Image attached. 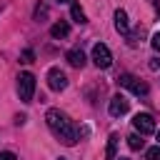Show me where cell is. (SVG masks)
I'll return each mask as SVG.
<instances>
[{
  "instance_id": "cell-1",
  "label": "cell",
  "mask_w": 160,
  "mask_h": 160,
  "mask_svg": "<svg viewBox=\"0 0 160 160\" xmlns=\"http://www.w3.org/2000/svg\"><path fill=\"white\" fill-rule=\"evenodd\" d=\"M45 122H48L50 132H52L62 145H75V142H78V130H75V125L68 120L65 112H60V110L52 108V110L45 112Z\"/></svg>"
},
{
  "instance_id": "cell-12",
  "label": "cell",
  "mask_w": 160,
  "mask_h": 160,
  "mask_svg": "<svg viewBox=\"0 0 160 160\" xmlns=\"http://www.w3.org/2000/svg\"><path fill=\"white\" fill-rule=\"evenodd\" d=\"M115 150H118V135L112 132V135L108 138V152H105V158H108V160H115V158H118Z\"/></svg>"
},
{
  "instance_id": "cell-8",
  "label": "cell",
  "mask_w": 160,
  "mask_h": 160,
  "mask_svg": "<svg viewBox=\"0 0 160 160\" xmlns=\"http://www.w3.org/2000/svg\"><path fill=\"white\" fill-rule=\"evenodd\" d=\"M115 28H118V32H122V35L130 32V20H128V12H125V10H115Z\"/></svg>"
},
{
  "instance_id": "cell-16",
  "label": "cell",
  "mask_w": 160,
  "mask_h": 160,
  "mask_svg": "<svg viewBox=\"0 0 160 160\" xmlns=\"http://www.w3.org/2000/svg\"><path fill=\"white\" fill-rule=\"evenodd\" d=\"M32 58H35L32 50H22V62H32Z\"/></svg>"
},
{
  "instance_id": "cell-5",
  "label": "cell",
  "mask_w": 160,
  "mask_h": 160,
  "mask_svg": "<svg viewBox=\"0 0 160 160\" xmlns=\"http://www.w3.org/2000/svg\"><path fill=\"white\" fill-rule=\"evenodd\" d=\"M132 128H135L140 135H150V132H155V120H152L150 112H138V115L132 118Z\"/></svg>"
},
{
  "instance_id": "cell-21",
  "label": "cell",
  "mask_w": 160,
  "mask_h": 160,
  "mask_svg": "<svg viewBox=\"0 0 160 160\" xmlns=\"http://www.w3.org/2000/svg\"><path fill=\"white\" fill-rule=\"evenodd\" d=\"M58 160H68V158H58Z\"/></svg>"
},
{
  "instance_id": "cell-17",
  "label": "cell",
  "mask_w": 160,
  "mask_h": 160,
  "mask_svg": "<svg viewBox=\"0 0 160 160\" xmlns=\"http://www.w3.org/2000/svg\"><path fill=\"white\" fill-rule=\"evenodd\" d=\"M0 160H15V152L5 150V152H0Z\"/></svg>"
},
{
  "instance_id": "cell-9",
  "label": "cell",
  "mask_w": 160,
  "mask_h": 160,
  "mask_svg": "<svg viewBox=\"0 0 160 160\" xmlns=\"http://www.w3.org/2000/svg\"><path fill=\"white\" fill-rule=\"evenodd\" d=\"M68 62L72 65V68H82L85 65V52L80 50V48H72V50H68Z\"/></svg>"
},
{
  "instance_id": "cell-6",
  "label": "cell",
  "mask_w": 160,
  "mask_h": 160,
  "mask_svg": "<svg viewBox=\"0 0 160 160\" xmlns=\"http://www.w3.org/2000/svg\"><path fill=\"white\" fill-rule=\"evenodd\" d=\"M48 88L55 90V92H60V90L68 88V78H65V72L60 68H50L48 70Z\"/></svg>"
},
{
  "instance_id": "cell-2",
  "label": "cell",
  "mask_w": 160,
  "mask_h": 160,
  "mask_svg": "<svg viewBox=\"0 0 160 160\" xmlns=\"http://www.w3.org/2000/svg\"><path fill=\"white\" fill-rule=\"evenodd\" d=\"M18 95L22 102H32V95H35V75L32 72L18 75Z\"/></svg>"
},
{
  "instance_id": "cell-20",
  "label": "cell",
  "mask_w": 160,
  "mask_h": 160,
  "mask_svg": "<svg viewBox=\"0 0 160 160\" xmlns=\"http://www.w3.org/2000/svg\"><path fill=\"white\" fill-rule=\"evenodd\" d=\"M58 2H70V0H58Z\"/></svg>"
},
{
  "instance_id": "cell-3",
  "label": "cell",
  "mask_w": 160,
  "mask_h": 160,
  "mask_svg": "<svg viewBox=\"0 0 160 160\" xmlns=\"http://www.w3.org/2000/svg\"><path fill=\"white\" fill-rule=\"evenodd\" d=\"M118 82H120L122 88H128L132 95H140V98H145V95H148V85H145L142 80H138L135 75H130V72H122V75L118 78Z\"/></svg>"
},
{
  "instance_id": "cell-13",
  "label": "cell",
  "mask_w": 160,
  "mask_h": 160,
  "mask_svg": "<svg viewBox=\"0 0 160 160\" xmlns=\"http://www.w3.org/2000/svg\"><path fill=\"white\" fill-rule=\"evenodd\" d=\"M128 145H130V150H142L145 148V140H142V135H130L128 138Z\"/></svg>"
},
{
  "instance_id": "cell-10",
  "label": "cell",
  "mask_w": 160,
  "mask_h": 160,
  "mask_svg": "<svg viewBox=\"0 0 160 160\" xmlns=\"http://www.w3.org/2000/svg\"><path fill=\"white\" fill-rule=\"evenodd\" d=\"M50 35H52V38H68V35H70V25H68L65 20H58V22L50 28Z\"/></svg>"
},
{
  "instance_id": "cell-18",
  "label": "cell",
  "mask_w": 160,
  "mask_h": 160,
  "mask_svg": "<svg viewBox=\"0 0 160 160\" xmlns=\"http://www.w3.org/2000/svg\"><path fill=\"white\" fill-rule=\"evenodd\" d=\"M155 135H158V142H160V130H155Z\"/></svg>"
},
{
  "instance_id": "cell-11",
  "label": "cell",
  "mask_w": 160,
  "mask_h": 160,
  "mask_svg": "<svg viewBox=\"0 0 160 160\" xmlns=\"http://www.w3.org/2000/svg\"><path fill=\"white\" fill-rule=\"evenodd\" d=\"M70 15H72V20H75L78 25H85V22H88V18H85V12H82V8H80L78 2L70 5Z\"/></svg>"
},
{
  "instance_id": "cell-7",
  "label": "cell",
  "mask_w": 160,
  "mask_h": 160,
  "mask_svg": "<svg viewBox=\"0 0 160 160\" xmlns=\"http://www.w3.org/2000/svg\"><path fill=\"white\" fill-rule=\"evenodd\" d=\"M128 108H130V100L125 98V95H112L110 98V105H108V112L112 115V118H120V115H125L128 112Z\"/></svg>"
},
{
  "instance_id": "cell-14",
  "label": "cell",
  "mask_w": 160,
  "mask_h": 160,
  "mask_svg": "<svg viewBox=\"0 0 160 160\" xmlns=\"http://www.w3.org/2000/svg\"><path fill=\"white\" fill-rule=\"evenodd\" d=\"M145 160H160V145H158V148H150V150L145 152Z\"/></svg>"
},
{
  "instance_id": "cell-19",
  "label": "cell",
  "mask_w": 160,
  "mask_h": 160,
  "mask_svg": "<svg viewBox=\"0 0 160 160\" xmlns=\"http://www.w3.org/2000/svg\"><path fill=\"white\" fill-rule=\"evenodd\" d=\"M115 160H130V158H115Z\"/></svg>"
},
{
  "instance_id": "cell-4",
  "label": "cell",
  "mask_w": 160,
  "mask_h": 160,
  "mask_svg": "<svg viewBox=\"0 0 160 160\" xmlns=\"http://www.w3.org/2000/svg\"><path fill=\"white\" fill-rule=\"evenodd\" d=\"M92 62H95L98 68H102V70L112 65V55H110V50H108L105 42H95V45H92Z\"/></svg>"
},
{
  "instance_id": "cell-15",
  "label": "cell",
  "mask_w": 160,
  "mask_h": 160,
  "mask_svg": "<svg viewBox=\"0 0 160 160\" xmlns=\"http://www.w3.org/2000/svg\"><path fill=\"white\" fill-rule=\"evenodd\" d=\"M150 45H152V50H155V52H160V32H155V35H152Z\"/></svg>"
}]
</instances>
